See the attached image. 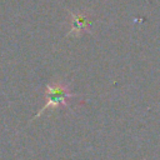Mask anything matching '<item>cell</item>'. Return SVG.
Segmentation results:
<instances>
[{
  "instance_id": "6da1fadb",
  "label": "cell",
  "mask_w": 160,
  "mask_h": 160,
  "mask_svg": "<svg viewBox=\"0 0 160 160\" xmlns=\"http://www.w3.org/2000/svg\"><path fill=\"white\" fill-rule=\"evenodd\" d=\"M45 98L46 102L41 108V110L36 114L40 116L48 109H55L58 106H69V99L75 98V94L70 91L66 84H48L45 86Z\"/></svg>"
},
{
  "instance_id": "7a4b0ae2",
  "label": "cell",
  "mask_w": 160,
  "mask_h": 160,
  "mask_svg": "<svg viewBox=\"0 0 160 160\" xmlns=\"http://www.w3.org/2000/svg\"><path fill=\"white\" fill-rule=\"evenodd\" d=\"M70 30L66 36H80L85 31H89L90 28L94 25V19L89 16L88 12H74L70 11Z\"/></svg>"
}]
</instances>
